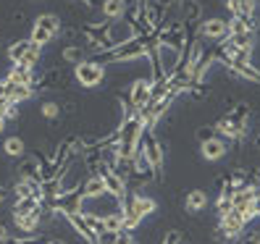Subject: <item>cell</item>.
<instances>
[{"label":"cell","mask_w":260,"mask_h":244,"mask_svg":"<svg viewBox=\"0 0 260 244\" xmlns=\"http://www.w3.org/2000/svg\"><path fill=\"white\" fill-rule=\"evenodd\" d=\"M48 241H50V239L42 236V234H40V236H37V234H21L19 239H11L8 244H48Z\"/></svg>","instance_id":"obj_25"},{"label":"cell","mask_w":260,"mask_h":244,"mask_svg":"<svg viewBox=\"0 0 260 244\" xmlns=\"http://www.w3.org/2000/svg\"><path fill=\"white\" fill-rule=\"evenodd\" d=\"M244 226H247V218H244L237 207H229L223 216H218V231H221L226 239H237V236H242Z\"/></svg>","instance_id":"obj_9"},{"label":"cell","mask_w":260,"mask_h":244,"mask_svg":"<svg viewBox=\"0 0 260 244\" xmlns=\"http://www.w3.org/2000/svg\"><path fill=\"white\" fill-rule=\"evenodd\" d=\"M82 194H84V200H98V197L105 194V184H103V176L100 173H92L87 181H84V187H82Z\"/></svg>","instance_id":"obj_18"},{"label":"cell","mask_w":260,"mask_h":244,"mask_svg":"<svg viewBox=\"0 0 260 244\" xmlns=\"http://www.w3.org/2000/svg\"><path fill=\"white\" fill-rule=\"evenodd\" d=\"M84 53H87V50L82 48V45H69V48L60 50V60H63V63H79V60L87 58Z\"/></svg>","instance_id":"obj_23"},{"label":"cell","mask_w":260,"mask_h":244,"mask_svg":"<svg viewBox=\"0 0 260 244\" xmlns=\"http://www.w3.org/2000/svg\"><path fill=\"white\" fill-rule=\"evenodd\" d=\"M229 152V142L223 140V136H210V140H205V142H200V155L208 160V163H216V160H221L223 155Z\"/></svg>","instance_id":"obj_11"},{"label":"cell","mask_w":260,"mask_h":244,"mask_svg":"<svg viewBox=\"0 0 260 244\" xmlns=\"http://www.w3.org/2000/svg\"><path fill=\"white\" fill-rule=\"evenodd\" d=\"M69 223H71V228H74V231L76 234H79L87 244H98V236L92 234V231H89V226L84 223V218H82V213H69V216H63Z\"/></svg>","instance_id":"obj_16"},{"label":"cell","mask_w":260,"mask_h":244,"mask_svg":"<svg viewBox=\"0 0 260 244\" xmlns=\"http://www.w3.org/2000/svg\"><path fill=\"white\" fill-rule=\"evenodd\" d=\"M13 194H16V200H26V197H37L40 194V184L32 179H19L16 184H13Z\"/></svg>","instance_id":"obj_19"},{"label":"cell","mask_w":260,"mask_h":244,"mask_svg":"<svg viewBox=\"0 0 260 244\" xmlns=\"http://www.w3.org/2000/svg\"><path fill=\"white\" fill-rule=\"evenodd\" d=\"M160 244H181V234H179V231H168Z\"/></svg>","instance_id":"obj_28"},{"label":"cell","mask_w":260,"mask_h":244,"mask_svg":"<svg viewBox=\"0 0 260 244\" xmlns=\"http://www.w3.org/2000/svg\"><path fill=\"white\" fill-rule=\"evenodd\" d=\"M147 55H150V37H129L100 58L103 63H132V60H142Z\"/></svg>","instance_id":"obj_2"},{"label":"cell","mask_w":260,"mask_h":244,"mask_svg":"<svg viewBox=\"0 0 260 244\" xmlns=\"http://www.w3.org/2000/svg\"><path fill=\"white\" fill-rule=\"evenodd\" d=\"M132 3H145V0H132Z\"/></svg>","instance_id":"obj_35"},{"label":"cell","mask_w":260,"mask_h":244,"mask_svg":"<svg viewBox=\"0 0 260 244\" xmlns=\"http://www.w3.org/2000/svg\"><path fill=\"white\" fill-rule=\"evenodd\" d=\"M3 118H6V121H16V118H19V105L6 100V105H3Z\"/></svg>","instance_id":"obj_27"},{"label":"cell","mask_w":260,"mask_h":244,"mask_svg":"<svg viewBox=\"0 0 260 244\" xmlns=\"http://www.w3.org/2000/svg\"><path fill=\"white\" fill-rule=\"evenodd\" d=\"M152 89H155V82L150 79H134L132 82V87H129V95H126V100H129V105H132V111L134 113H140V111H145L147 105H150V100H152Z\"/></svg>","instance_id":"obj_8"},{"label":"cell","mask_w":260,"mask_h":244,"mask_svg":"<svg viewBox=\"0 0 260 244\" xmlns=\"http://www.w3.org/2000/svg\"><path fill=\"white\" fill-rule=\"evenodd\" d=\"M197 37L200 40H213V42H221L229 37V21L226 19H218V16H213V19H203L200 26H197Z\"/></svg>","instance_id":"obj_10"},{"label":"cell","mask_w":260,"mask_h":244,"mask_svg":"<svg viewBox=\"0 0 260 244\" xmlns=\"http://www.w3.org/2000/svg\"><path fill=\"white\" fill-rule=\"evenodd\" d=\"M113 244H137V239H134V234H132V231L121 228V231H116V234H113Z\"/></svg>","instance_id":"obj_26"},{"label":"cell","mask_w":260,"mask_h":244,"mask_svg":"<svg viewBox=\"0 0 260 244\" xmlns=\"http://www.w3.org/2000/svg\"><path fill=\"white\" fill-rule=\"evenodd\" d=\"M3 152L8 158H24V152H26V145L21 136H8V140L3 142Z\"/></svg>","instance_id":"obj_22"},{"label":"cell","mask_w":260,"mask_h":244,"mask_svg":"<svg viewBox=\"0 0 260 244\" xmlns=\"http://www.w3.org/2000/svg\"><path fill=\"white\" fill-rule=\"evenodd\" d=\"M40 116H42V118H48V121L60 118V102H55V100H45V102L40 105Z\"/></svg>","instance_id":"obj_24"},{"label":"cell","mask_w":260,"mask_h":244,"mask_svg":"<svg viewBox=\"0 0 260 244\" xmlns=\"http://www.w3.org/2000/svg\"><path fill=\"white\" fill-rule=\"evenodd\" d=\"M181 8H184V19H181V21H187V26L203 21V8H200V3H194V0H184V3H181Z\"/></svg>","instance_id":"obj_20"},{"label":"cell","mask_w":260,"mask_h":244,"mask_svg":"<svg viewBox=\"0 0 260 244\" xmlns=\"http://www.w3.org/2000/svg\"><path fill=\"white\" fill-rule=\"evenodd\" d=\"M210 136H216V129H200V131H197V140H200V142L210 140Z\"/></svg>","instance_id":"obj_30"},{"label":"cell","mask_w":260,"mask_h":244,"mask_svg":"<svg viewBox=\"0 0 260 244\" xmlns=\"http://www.w3.org/2000/svg\"><path fill=\"white\" fill-rule=\"evenodd\" d=\"M3 200H6V189H3V187H0V202H3Z\"/></svg>","instance_id":"obj_32"},{"label":"cell","mask_w":260,"mask_h":244,"mask_svg":"<svg viewBox=\"0 0 260 244\" xmlns=\"http://www.w3.org/2000/svg\"><path fill=\"white\" fill-rule=\"evenodd\" d=\"M45 205L40 207V210H35V213H24V216H13V226H16V231H21V234H35L37 228H40V221H42V216H45Z\"/></svg>","instance_id":"obj_12"},{"label":"cell","mask_w":260,"mask_h":244,"mask_svg":"<svg viewBox=\"0 0 260 244\" xmlns=\"http://www.w3.org/2000/svg\"><path fill=\"white\" fill-rule=\"evenodd\" d=\"M35 68H26V66H11V71H8V76H6V82H11V84H29L32 87L35 84Z\"/></svg>","instance_id":"obj_17"},{"label":"cell","mask_w":260,"mask_h":244,"mask_svg":"<svg viewBox=\"0 0 260 244\" xmlns=\"http://www.w3.org/2000/svg\"><path fill=\"white\" fill-rule=\"evenodd\" d=\"M48 244H66V241H55V239H50V241H48Z\"/></svg>","instance_id":"obj_34"},{"label":"cell","mask_w":260,"mask_h":244,"mask_svg":"<svg viewBox=\"0 0 260 244\" xmlns=\"http://www.w3.org/2000/svg\"><path fill=\"white\" fill-rule=\"evenodd\" d=\"M3 82H6V79H3ZM29 97H35V87H29V84H11V82H6V100H8V102L21 105V102H26Z\"/></svg>","instance_id":"obj_14"},{"label":"cell","mask_w":260,"mask_h":244,"mask_svg":"<svg viewBox=\"0 0 260 244\" xmlns=\"http://www.w3.org/2000/svg\"><path fill=\"white\" fill-rule=\"evenodd\" d=\"M6 124H8V121H6L3 116H0V134H3V129H6Z\"/></svg>","instance_id":"obj_31"},{"label":"cell","mask_w":260,"mask_h":244,"mask_svg":"<svg viewBox=\"0 0 260 244\" xmlns=\"http://www.w3.org/2000/svg\"><path fill=\"white\" fill-rule=\"evenodd\" d=\"M250 124V108L247 105H239V108L229 111L226 116H221L216 124H213V129H216L218 136H223V140H244L247 136V126Z\"/></svg>","instance_id":"obj_1"},{"label":"cell","mask_w":260,"mask_h":244,"mask_svg":"<svg viewBox=\"0 0 260 244\" xmlns=\"http://www.w3.org/2000/svg\"><path fill=\"white\" fill-rule=\"evenodd\" d=\"M95 173H100L103 176V184H105V194H111L113 200L118 202V207L124 210L126 207V200H129V181L124 179V176H118L113 168H111V163L108 160H100L98 163V168H95Z\"/></svg>","instance_id":"obj_3"},{"label":"cell","mask_w":260,"mask_h":244,"mask_svg":"<svg viewBox=\"0 0 260 244\" xmlns=\"http://www.w3.org/2000/svg\"><path fill=\"white\" fill-rule=\"evenodd\" d=\"M8 60L13 66H26V68H37V63L42 60V48L35 45L32 40H16L8 45L6 50Z\"/></svg>","instance_id":"obj_5"},{"label":"cell","mask_w":260,"mask_h":244,"mask_svg":"<svg viewBox=\"0 0 260 244\" xmlns=\"http://www.w3.org/2000/svg\"><path fill=\"white\" fill-rule=\"evenodd\" d=\"M11 239H13V236H11V228L0 223V244H8Z\"/></svg>","instance_id":"obj_29"},{"label":"cell","mask_w":260,"mask_h":244,"mask_svg":"<svg viewBox=\"0 0 260 244\" xmlns=\"http://www.w3.org/2000/svg\"><path fill=\"white\" fill-rule=\"evenodd\" d=\"M100 11H103V19H105V21H118V19L126 16L129 0H103Z\"/></svg>","instance_id":"obj_13"},{"label":"cell","mask_w":260,"mask_h":244,"mask_svg":"<svg viewBox=\"0 0 260 244\" xmlns=\"http://www.w3.org/2000/svg\"><path fill=\"white\" fill-rule=\"evenodd\" d=\"M124 228V213L116 210V213H108V216H103V234L108 231V234H116Z\"/></svg>","instance_id":"obj_21"},{"label":"cell","mask_w":260,"mask_h":244,"mask_svg":"<svg viewBox=\"0 0 260 244\" xmlns=\"http://www.w3.org/2000/svg\"><path fill=\"white\" fill-rule=\"evenodd\" d=\"M3 105H6V100H0V116H3Z\"/></svg>","instance_id":"obj_33"},{"label":"cell","mask_w":260,"mask_h":244,"mask_svg":"<svg viewBox=\"0 0 260 244\" xmlns=\"http://www.w3.org/2000/svg\"><path fill=\"white\" fill-rule=\"evenodd\" d=\"M140 155L145 158L147 168L152 171V179L160 181V179H163V163H166V155H163V145L155 140V134H152V131H145V134H142Z\"/></svg>","instance_id":"obj_6"},{"label":"cell","mask_w":260,"mask_h":244,"mask_svg":"<svg viewBox=\"0 0 260 244\" xmlns=\"http://www.w3.org/2000/svg\"><path fill=\"white\" fill-rule=\"evenodd\" d=\"M208 202H210V197H208L205 189H192V192H187V197H184V210L194 216V213L205 210Z\"/></svg>","instance_id":"obj_15"},{"label":"cell","mask_w":260,"mask_h":244,"mask_svg":"<svg viewBox=\"0 0 260 244\" xmlns=\"http://www.w3.org/2000/svg\"><path fill=\"white\" fill-rule=\"evenodd\" d=\"M74 79L82 89H95L105 82V63L95 58H84L79 63H74Z\"/></svg>","instance_id":"obj_7"},{"label":"cell","mask_w":260,"mask_h":244,"mask_svg":"<svg viewBox=\"0 0 260 244\" xmlns=\"http://www.w3.org/2000/svg\"><path fill=\"white\" fill-rule=\"evenodd\" d=\"M60 32H63V21H60L58 13H40V16L35 19V24H32L29 40H32L35 45H40V48H45V45H50Z\"/></svg>","instance_id":"obj_4"}]
</instances>
